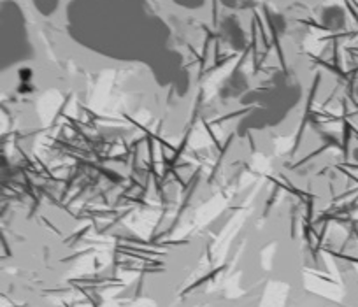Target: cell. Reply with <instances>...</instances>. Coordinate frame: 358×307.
Wrapping results in <instances>:
<instances>
[]
</instances>
